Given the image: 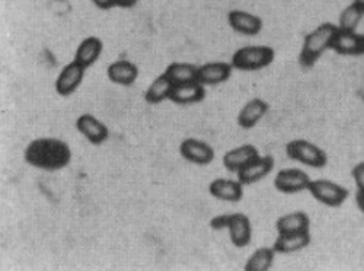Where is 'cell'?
Here are the masks:
<instances>
[{"label":"cell","mask_w":364,"mask_h":271,"mask_svg":"<svg viewBox=\"0 0 364 271\" xmlns=\"http://www.w3.org/2000/svg\"><path fill=\"white\" fill-rule=\"evenodd\" d=\"M23 159L28 165L43 171H58L70 164L72 150L63 140L41 137L33 140L25 147Z\"/></svg>","instance_id":"1"},{"label":"cell","mask_w":364,"mask_h":271,"mask_svg":"<svg viewBox=\"0 0 364 271\" xmlns=\"http://www.w3.org/2000/svg\"><path fill=\"white\" fill-rule=\"evenodd\" d=\"M338 33V26L332 25V23H322L311 34L305 37V41H303V47L299 55V63L301 68L311 69L319 57L332 46L333 38H336Z\"/></svg>","instance_id":"2"},{"label":"cell","mask_w":364,"mask_h":271,"mask_svg":"<svg viewBox=\"0 0 364 271\" xmlns=\"http://www.w3.org/2000/svg\"><path fill=\"white\" fill-rule=\"evenodd\" d=\"M276 53L267 46H248L235 51L232 57V66L237 70L254 72L269 66L274 60Z\"/></svg>","instance_id":"3"},{"label":"cell","mask_w":364,"mask_h":271,"mask_svg":"<svg viewBox=\"0 0 364 271\" xmlns=\"http://www.w3.org/2000/svg\"><path fill=\"white\" fill-rule=\"evenodd\" d=\"M286 154L290 159L312 168H323L328 162L326 154L319 146L303 139L291 140L287 143Z\"/></svg>","instance_id":"4"},{"label":"cell","mask_w":364,"mask_h":271,"mask_svg":"<svg viewBox=\"0 0 364 271\" xmlns=\"http://www.w3.org/2000/svg\"><path fill=\"white\" fill-rule=\"evenodd\" d=\"M308 191L319 203L329 207H340L348 197V190L329 179L311 181Z\"/></svg>","instance_id":"5"},{"label":"cell","mask_w":364,"mask_h":271,"mask_svg":"<svg viewBox=\"0 0 364 271\" xmlns=\"http://www.w3.org/2000/svg\"><path fill=\"white\" fill-rule=\"evenodd\" d=\"M311 184L309 175L296 168L282 169L274 178V187L284 194H296L303 190H308Z\"/></svg>","instance_id":"6"},{"label":"cell","mask_w":364,"mask_h":271,"mask_svg":"<svg viewBox=\"0 0 364 271\" xmlns=\"http://www.w3.org/2000/svg\"><path fill=\"white\" fill-rule=\"evenodd\" d=\"M179 154L186 161L196 165H208L215 159V150L198 139H186L179 144Z\"/></svg>","instance_id":"7"},{"label":"cell","mask_w":364,"mask_h":271,"mask_svg":"<svg viewBox=\"0 0 364 271\" xmlns=\"http://www.w3.org/2000/svg\"><path fill=\"white\" fill-rule=\"evenodd\" d=\"M85 69L86 68H83L82 65L75 62V60L68 66H65L55 80L57 94L62 97H69V95L75 94V90L80 86V83L85 78Z\"/></svg>","instance_id":"8"},{"label":"cell","mask_w":364,"mask_h":271,"mask_svg":"<svg viewBox=\"0 0 364 271\" xmlns=\"http://www.w3.org/2000/svg\"><path fill=\"white\" fill-rule=\"evenodd\" d=\"M76 129L82 133L89 143L92 144H102L109 137L108 127L101 123L97 117L92 114H83L76 119Z\"/></svg>","instance_id":"9"},{"label":"cell","mask_w":364,"mask_h":271,"mask_svg":"<svg viewBox=\"0 0 364 271\" xmlns=\"http://www.w3.org/2000/svg\"><path fill=\"white\" fill-rule=\"evenodd\" d=\"M274 168V159L271 156H258L237 172V179L242 186H251L265 178Z\"/></svg>","instance_id":"10"},{"label":"cell","mask_w":364,"mask_h":271,"mask_svg":"<svg viewBox=\"0 0 364 271\" xmlns=\"http://www.w3.org/2000/svg\"><path fill=\"white\" fill-rule=\"evenodd\" d=\"M229 236L232 244L237 248H244L250 245L252 239V226L250 222V218L242 213H233L230 215L229 225H228Z\"/></svg>","instance_id":"11"},{"label":"cell","mask_w":364,"mask_h":271,"mask_svg":"<svg viewBox=\"0 0 364 271\" xmlns=\"http://www.w3.org/2000/svg\"><path fill=\"white\" fill-rule=\"evenodd\" d=\"M259 156L258 149L252 144H242L235 147L223 156V165L229 172H239L242 168L247 166L250 162Z\"/></svg>","instance_id":"12"},{"label":"cell","mask_w":364,"mask_h":271,"mask_svg":"<svg viewBox=\"0 0 364 271\" xmlns=\"http://www.w3.org/2000/svg\"><path fill=\"white\" fill-rule=\"evenodd\" d=\"M208 191L215 198L230 203L240 201L242 197H244V188H242L239 179L233 181L226 178H218L215 181H211L208 186Z\"/></svg>","instance_id":"13"},{"label":"cell","mask_w":364,"mask_h":271,"mask_svg":"<svg viewBox=\"0 0 364 271\" xmlns=\"http://www.w3.org/2000/svg\"><path fill=\"white\" fill-rule=\"evenodd\" d=\"M205 98L204 85L200 82H190L173 86L169 100L178 105H191L201 102Z\"/></svg>","instance_id":"14"},{"label":"cell","mask_w":364,"mask_h":271,"mask_svg":"<svg viewBox=\"0 0 364 271\" xmlns=\"http://www.w3.org/2000/svg\"><path fill=\"white\" fill-rule=\"evenodd\" d=\"M229 25L235 29L236 33L244 36H257L262 29L261 18L244 12V11H232L228 15Z\"/></svg>","instance_id":"15"},{"label":"cell","mask_w":364,"mask_h":271,"mask_svg":"<svg viewBox=\"0 0 364 271\" xmlns=\"http://www.w3.org/2000/svg\"><path fill=\"white\" fill-rule=\"evenodd\" d=\"M108 79L121 86H132L139 78V68L129 60H117L107 69Z\"/></svg>","instance_id":"16"},{"label":"cell","mask_w":364,"mask_h":271,"mask_svg":"<svg viewBox=\"0 0 364 271\" xmlns=\"http://www.w3.org/2000/svg\"><path fill=\"white\" fill-rule=\"evenodd\" d=\"M232 70H233L232 63H225V62L205 63L198 68V82L204 86L223 83L230 78Z\"/></svg>","instance_id":"17"},{"label":"cell","mask_w":364,"mask_h":271,"mask_svg":"<svg viewBox=\"0 0 364 271\" xmlns=\"http://www.w3.org/2000/svg\"><path fill=\"white\" fill-rule=\"evenodd\" d=\"M331 48L341 55L364 54L363 38L361 36L355 34V31H341V29H338Z\"/></svg>","instance_id":"18"},{"label":"cell","mask_w":364,"mask_h":271,"mask_svg":"<svg viewBox=\"0 0 364 271\" xmlns=\"http://www.w3.org/2000/svg\"><path fill=\"white\" fill-rule=\"evenodd\" d=\"M267 111H268V104L264 100H259V98L251 100L244 108L240 110L237 115L239 127L245 130L254 129L259 123V119L267 114Z\"/></svg>","instance_id":"19"},{"label":"cell","mask_w":364,"mask_h":271,"mask_svg":"<svg viewBox=\"0 0 364 271\" xmlns=\"http://www.w3.org/2000/svg\"><path fill=\"white\" fill-rule=\"evenodd\" d=\"M309 244H311V233L309 230H305V232H297V233L279 235L272 248H274V251L279 254H291L306 248Z\"/></svg>","instance_id":"20"},{"label":"cell","mask_w":364,"mask_h":271,"mask_svg":"<svg viewBox=\"0 0 364 271\" xmlns=\"http://www.w3.org/2000/svg\"><path fill=\"white\" fill-rule=\"evenodd\" d=\"M102 50L104 44L98 37H87L79 44L75 54V62H77L83 68L92 66L100 58Z\"/></svg>","instance_id":"21"},{"label":"cell","mask_w":364,"mask_h":271,"mask_svg":"<svg viewBox=\"0 0 364 271\" xmlns=\"http://www.w3.org/2000/svg\"><path fill=\"white\" fill-rule=\"evenodd\" d=\"M309 226H311V220L305 212L287 213V215L279 218V220L276 223L279 235L305 232V230H309Z\"/></svg>","instance_id":"22"},{"label":"cell","mask_w":364,"mask_h":271,"mask_svg":"<svg viewBox=\"0 0 364 271\" xmlns=\"http://www.w3.org/2000/svg\"><path fill=\"white\" fill-rule=\"evenodd\" d=\"M173 89V83L169 80V78L164 73L158 76L149 89L144 92V101L150 105H156L161 104L165 100H169V95Z\"/></svg>","instance_id":"23"},{"label":"cell","mask_w":364,"mask_h":271,"mask_svg":"<svg viewBox=\"0 0 364 271\" xmlns=\"http://www.w3.org/2000/svg\"><path fill=\"white\" fill-rule=\"evenodd\" d=\"M165 75L169 78L173 86L198 82V68L191 63H172L166 68Z\"/></svg>","instance_id":"24"},{"label":"cell","mask_w":364,"mask_h":271,"mask_svg":"<svg viewBox=\"0 0 364 271\" xmlns=\"http://www.w3.org/2000/svg\"><path fill=\"white\" fill-rule=\"evenodd\" d=\"M276 251L274 248L262 247L258 248L247 261L245 271H267L271 268L272 262H274Z\"/></svg>","instance_id":"25"},{"label":"cell","mask_w":364,"mask_h":271,"mask_svg":"<svg viewBox=\"0 0 364 271\" xmlns=\"http://www.w3.org/2000/svg\"><path fill=\"white\" fill-rule=\"evenodd\" d=\"M363 16H364V9H361L353 2L350 6H347L341 12L338 29H341V31H355V28L358 26Z\"/></svg>","instance_id":"26"},{"label":"cell","mask_w":364,"mask_h":271,"mask_svg":"<svg viewBox=\"0 0 364 271\" xmlns=\"http://www.w3.org/2000/svg\"><path fill=\"white\" fill-rule=\"evenodd\" d=\"M353 178L355 181V186L360 193H364V162L358 164L353 169Z\"/></svg>","instance_id":"27"},{"label":"cell","mask_w":364,"mask_h":271,"mask_svg":"<svg viewBox=\"0 0 364 271\" xmlns=\"http://www.w3.org/2000/svg\"><path fill=\"white\" fill-rule=\"evenodd\" d=\"M229 219H230V215H222V216H218V218H215V219H211L210 226H211V229H215V230L228 229Z\"/></svg>","instance_id":"28"},{"label":"cell","mask_w":364,"mask_h":271,"mask_svg":"<svg viewBox=\"0 0 364 271\" xmlns=\"http://www.w3.org/2000/svg\"><path fill=\"white\" fill-rule=\"evenodd\" d=\"M92 4L102 11H109L111 8L117 6V0H92Z\"/></svg>","instance_id":"29"},{"label":"cell","mask_w":364,"mask_h":271,"mask_svg":"<svg viewBox=\"0 0 364 271\" xmlns=\"http://www.w3.org/2000/svg\"><path fill=\"white\" fill-rule=\"evenodd\" d=\"M137 2L139 0H117V6L127 9V8H133Z\"/></svg>","instance_id":"30"},{"label":"cell","mask_w":364,"mask_h":271,"mask_svg":"<svg viewBox=\"0 0 364 271\" xmlns=\"http://www.w3.org/2000/svg\"><path fill=\"white\" fill-rule=\"evenodd\" d=\"M357 204H358L361 212L364 213V193H360V191H358V194H357Z\"/></svg>","instance_id":"31"},{"label":"cell","mask_w":364,"mask_h":271,"mask_svg":"<svg viewBox=\"0 0 364 271\" xmlns=\"http://www.w3.org/2000/svg\"><path fill=\"white\" fill-rule=\"evenodd\" d=\"M354 4H355L357 6H360L361 9H364V0H354Z\"/></svg>","instance_id":"32"},{"label":"cell","mask_w":364,"mask_h":271,"mask_svg":"<svg viewBox=\"0 0 364 271\" xmlns=\"http://www.w3.org/2000/svg\"><path fill=\"white\" fill-rule=\"evenodd\" d=\"M361 38H363V51H364V36H361Z\"/></svg>","instance_id":"33"}]
</instances>
